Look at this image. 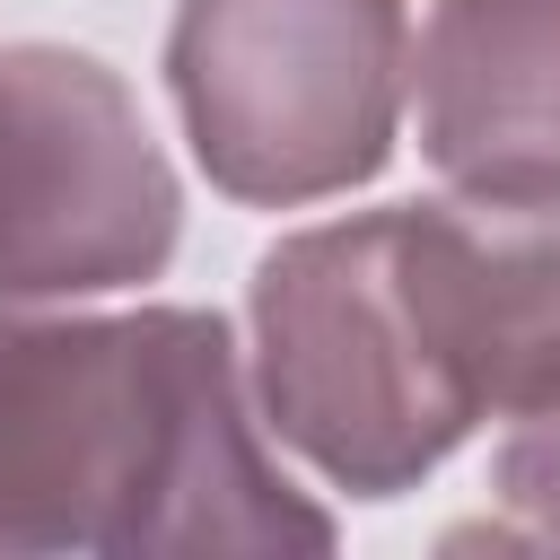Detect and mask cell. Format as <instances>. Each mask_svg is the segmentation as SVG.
Listing matches in <instances>:
<instances>
[{
  "mask_svg": "<svg viewBox=\"0 0 560 560\" xmlns=\"http://www.w3.org/2000/svg\"><path fill=\"white\" fill-rule=\"evenodd\" d=\"M324 551L201 306L0 315V551Z\"/></svg>",
  "mask_w": 560,
  "mask_h": 560,
  "instance_id": "cell-1",
  "label": "cell"
},
{
  "mask_svg": "<svg viewBox=\"0 0 560 560\" xmlns=\"http://www.w3.org/2000/svg\"><path fill=\"white\" fill-rule=\"evenodd\" d=\"M254 376L271 429L359 499L411 490L481 429L402 210L332 219L262 254Z\"/></svg>",
  "mask_w": 560,
  "mask_h": 560,
  "instance_id": "cell-2",
  "label": "cell"
},
{
  "mask_svg": "<svg viewBox=\"0 0 560 560\" xmlns=\"http://www.w3.org/2000/svg\"><path fill=\"white\" fill-rule=\"evenodd\" d=\"M402 0H184L166 79L219 192L298 210L385 166L402 122Z\"/></svg>",
  "mask_w": 560,
  "mask_h": 560,
  "instance_id": "cell-3",
  "label": "cell"
},
{
  "mask_svg": "<svg viewBox=\"0 0 560 560\" xmlns=\"http://www.w3.org/2000/svg\"><path fill=\"white\" fill-rule=\"evenodd\" d=\"M175 175L105 61L0 52V298L131 289L175 254Z\"/></svg>",
  "mask_w": 560,
  "mask_h": 560,
  "instance_id": "cell-4",
  "label": "cell"
},
{
  "mask_svg": "<svg viewBox=\"0 0 560 560\" xmlns=\"http://www.w3.org/2000/svg\"><path fill=\"white\" fill-rule=\"evenodd\" d=\"M411 96L420 149L455 192H560V0H438Z\"/></svg>",
  "mask_w": 560,
  "mask_h": 560,
  "instance_id": "cell-5",
  "label": "cell"
},
{
  "mask_svg": "<svg viewBox=\"0 0 560 560\" xmlns=\"http://www.w3.org/2000/svg\"><path fill=\"white\" fill-rule=\"evenodd\" d=\"M508 525L499 542H560V394L516 411V438L499 446V472H490Z\"/></svg>",
  "mask_w": 560,
  "mask_h": 560,
  "instance_id": "cell-6",
  "label": "cell"
}]
</instances>
